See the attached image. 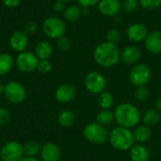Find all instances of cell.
<instances>
[{
	"label": "cell",
	"mask_w": 161,
	"mask_h": 161,
	"mask_svg": "<svg viewBox=\"0 0 161 161\" xmlns=\"http://www.w3.org/2000/svg\"><path fill=\"white\" fill-rule=\"evenodd\" d=\"M95 62L103 68H111L120 60V52L115 43L104 42L99 43L93 50Z\"/></svg>",
	"instance_id": "obj_1"
},
{
	"label": "cell",
	"mask_w": 161,
	"mask_h": 161,
	"mask_svg": "<svg viewBox=\"0 0 161 161\" xmlns=\"http://www.w3.org/2000/svg\"><path fill=\"white\" fill-rule=\"evenodd\" d=\"M114 117L119 126L129 129L137 126L142 119L140 110L130 103H123L117 106L114 110Z\"/></svg>",
	"instance_id": "obj_2"
},
{
	"label": "cell",
	"mask_w": 161,
	"mask_h": 161,
	"mask_svg": "<svg viewBox=\"0 0 161 161\" xmlns=\"http://www.w3.org/2000/svg\"><path fill=\"white\" fill-rule=\"evenodd\" d=\"M111 146L118 151H127L134 145L135 140L133 132L129 128L117 126L111 130L108 136Z\"/></svg>",
	"instance_id": "obj_3"
},
{
	"label": "cell",
	"mask_w": 161,
	"mask_h": 161,
	"mask_svg": "<svg viewBox=\"0 0 161 161\" xmlns=\"http://www.w3.org/2000/svg\"><path fill=\"white\" fill-rule=\"evenodd\" d=\"M83 136L92 144H103L108 141L109 133L105 126L98 123H90L83 129Z\"/></svg>",
	"instance_id": "obj_4"
},
{
	"label": "cell",
	"mask_w": 161,
	"mask_h": 161,
	"mask_svg": "<svg viewBox=\"0 0 161 161\" xmlns=\"http://www.w3.org/2000/svg\"><path fill=\"white\" fill-rule=\"evenodd\" d=\"M42 31L49 39L58 40L64 36L66 25L62 19L56 16H51L46 18L42 23Z\"/></svg>",
	"instance_id": "obj_5"
},
{
	"label": "cell",
	"mask_w": 161,
	"mask_h": 161,
	"mask_svg": "<svg viewBox=\"0 0 161 161\" xmlns=\"http://www.w3.org/2000/svg\"><path fill=\"white\" fill-rule=\"evenodd\" d=\"M39 58L37 56L29 51H23L19 53L15 58V66L22 73H31L37 70L39 63Z\"/></svg>",
	"instance_id": "obj_6"
},
{
	"label": "cell",
	"mask_w": 161,
	"mask_h": 161,
	"mask_svg": "<svg viewBox=\"0 0 161 161\" xmlns=\"http://www.w3.org/2000/svg\"><path fill=\"white\" fill-rule=\"evenodd\" d=\"M151 78V70L144 63L134 65L129 72V80L135 87L145 86Z\"/></svg>",
	"instance_id": "obj_7"
},
{
	"label": "cell",
	"mask_w": 161,
	"mask_h": 161,
	"mask_svg": "<svg viewBox=\"0 0 161 161\" xmlns=\"http://www.w3.org/2000/svg\"><path fill=\"white\" fill-rule=\"evenodd\" d=\"M85 88L92 94H100L105 92L107 87V80L105 76L95 71L90 72L86 75L84 79Z\"/></svg>",
	"instance_id": "obj_8"
},
{
	"label": "cell",
	"mask_w": 161,
	"mask_h": 161,
	"mask_svg": "<svg viewBox=\"0 0 161 161\" xmlns=\"http://www.w3.org/2000/svg\"><path fill=\"white\" fill-rule=\"evenodd\" d=\"M4 95L11 104H21L26 97V91L20 82L10 81L5 85Z\"/></svg>",
	"instance_id": "obj_9"
},
{
	"label": "cell",
	"mask_w": 161,
	"mask_h": 161,
	"mask_svg": "<svg viewBox=\"0 0 161 161\" xmlns=\"http://www.w3.org/2000/svg\"><path fill=\"white\" fill-rule=\"evenodd\" d=\"M24 155V145L15 141L8 142L0 150V158L2 161H18Z\"/></svg>",
	"instance_id": "obj_10"
},
{
	"label": "cell",
	"mask_w": 161,
	"mask_h": 161,
	"mask_svg": "<svg viewBox=\"0 0 161 161\" xmlns=\"http://www.w3.org/2000/svg\"><path fill=\"white\" fill-rule=\"evenodd\" d=\"M10 48L18 53H21L25 50L28 44V36L25 30H16L14 31L8 41Z\"/></svg>",
	"instance_id": "obj_11"
},
{
	"label": "cell",
	"mask_w": 161,
	"mask_h": 161,
	"mask_svg": "<svg viewBox=\"0 0 161 161\" xmlns=\"http://www.w3.org/2000/svg\"><path fill=\"white\" fill-rule=\"evenodd\" d=\"M97 6L100 13L107 17L117 15L122 8V5L119 0H100Z\"/></svg>",
	"instance_id": "obj_12"
},
{
	"label": "cell",
	"mask_w": 161,
	"mask_h": 161,
	"mask_svg": "<svg viewBox=\"0 0 161 161\" xmlns=\"http://www.w3.org/2000/svg\"><path fill=\"white\" fill-rule=\"evenodd\" d=\"M126 35L128 40H130L133 42H140L142 41H144L148 35V29L146 25L143 24L136 23L128 26Z\"/></svg>",
	"instance_id": "obj_13"
},
{
	"label": "cell",
	"mask_w": 161,
	"mask_h": 161,
	"mask_svg": "<svg viewBox=\"0 0 161 161\" xmlns=\"http://www.w3.org/2000/svg\"><path fill=\"white\" fill-rule=\"evenodd\" d=\"M145 48L148 52L154 55H158L161 53V32L155 30L148 33L146 39L144 40Z\"/></svg>",
	"instance_id": "obj_14"
},
{
	"label": "cell",
	"mask_w": 161,
	"mask_h": 161,
	"mask_svg": "<svg viewBox=\"0 0 161 161\" xmlns=\"http://www.w3.org/2000/svg\"><path fill=\"white\" fill-rule=\"evenodd\" d=\"M75 95V89L71 84H61L55 92V98L58 103H69Z\"/></svg>",
	"instance_id": "obj_15"
},
{
	"label": "cell",
	"mask_w": 161,
	"mask_h": 161,
	"mask_svg": "<svg viewBox=\"0 0 161 161\" xmlns=\"http://www.w3.org/2000/svg\"><path fill=\"white\" fill-rule=\"evenodd\" d=\"M41 158L42 161H58L60 158V149L53 142H46L42 145Z\"/></svg>",
	"instance_id": "obj_16"
},
{
	"label": "cell",
	"mask_w": 161,
	"mask_h": 161,
	"mask_svg": "<svg viewBox=\"0 0 161 161\" xmlns=\"http://www.w3.org/2000/svg\"><path fill=\"white\" fill-rule=\"evenodd\" d=\"M142 57L141 50L136 46H126L120 52V59L127 65L137 63Z\"/></svg>",
	"instance_id": "obj_17"
},
{
	"label": "cell",
	"mask_w": 161,
	"mask_h": 161,
	"mask_svg": "<svg viewBox=\"0 0 161 161\" xmlns=\"http://www.w3.org/2000/svg\"><path fill=\"white\" fill-rule=\"evenodd\" d=\"M129 156L132 161H149L150 152L142 144H135L130 148Z\"/></svg>",
	"instance_id": "obj_18"
},
{
	"label": "cell",
	"mask_w": 161,
	"mask_h": 161,
	"mask_svg": "<svg viewBox=\"0 0 161 161\" xmlns=\"http://www.w3.org/2000/svg\"><path fill=\"white\" fill-rule=\"evenodd\" d=\"M53 53V47L50 42L46 41H41L37 43L34 49V54L39 59H48Z\"/></svg>",
	"instance_id": "obj_19"
},
{
	"label": "cell",
	"mask_w": 161,
	"mask_h": 161,
	"mask_svg": "<svg viewBox=\"0 0 161 161\" xmlns=\"http://www.w3.org/2000/svg\"><path fill=\"white\" fill-rule=\"evenodd\" d=\"M133 136L135 142L139 143H143L149 141L152 137V130L151 127L145 125H138L135 130L133 131Z\"/></svg>",
	"instance_id": "obj_20"
},
{
	"label": "cell",
	"mask_w": 161,
	"mask_h": 161,
	"mask_svg": "<svg viewBox=\"0 0 161 161\" xmlns=\"http://www.w3.org/2000/svg\"><path fill=\"white\" fill-rule=\"evenodd\" d=\"M15 64V60L13 59L12 56L8 53H1L0 54V75H5L8 74L13 65Z\"/></svg>",
	"instance_id": "obj_21"
},
{
	"label": "cell",
	"mask_w": 161,
	"mask_h": 161,
	"mask_svg": "<svg viewBox=\"0 0 161 161\" xmlns=\"http://www.w3.org/2000/svg\"><path fill=\"white\" fill-rule=\"evenodd\" d=\"M82 9L80 7L76 5H72L66 7L65 10L63 11V18L68 23H75L81 16Z\"/></svg>",
	"instance_id": "obj_22"
},
{
	"label": "cell",
	"mask_w": 161,
	"mask_h": 161,
	"mask_svg": "<svg viewBox=\"0 0 161 161\" xmlns=\"http://www.w3.org/2000/svg\"><path fill=\"white\" fill-rule=\"evenodd\" d=\"M160 121V112L158 109H148L144 112L142 115V122L143 125L148 126H154L157 125Z\"/></svg>",
	"instance_id": "obj_23"
},
{
	"label": "cell",
	"mask_w": 161,
	"mask_h": 161,
	"mask_svg": "<svg viewBox=\"0 0 161 161\" xmlns=\"http://www.w3.org/2000/svg\"><path fill=\"white\" fill-rule=\"evenodd\" d=\"M75 122V115L70 109H64L58 115V123L63 127L72 126Z\"/></svg>",
	"instance_id": "obj_24"
},
{
	"label": "cell",
	"mask_w": 161,
	"mask_h": 161,
	"mask_svg": "<svg viewBox=\"0 0 161 161\" xmlns=\"http://www.w3.org/2000/svg\"><path fill=\"white\" fill-rule=\"evenodd\" d=\"M114 121H115L114 112H112L109 109H102L96 115V123H98L99 125L105 127L112 125Z\"/></svg>",
	"instance_id": "obj_25"
},
{
	"label": "cell",
	"mask_w": 161,
	"mask_h": 161,
	"mask_svg": "<svg viewBox=\"0 0 161 161\" xmlns=\"http://www.w3.org/2000/svg\"><path fill=\"white\" fill-rule=\"evenodd\" d=\"M98 105L102 109H109L114 105V97L109 92H103L99 94Z\"/></svg>",
	"instance_id": "obj_26"
},
{
	"label": "cell",
	"mask_w": 161,
	"mask_h": 161,
	"mask_svg": "<svg viewBox=\"0 0 161 161\" xmlns=\"http://www.w3.org/2000/svg\"><path fill=\"white\" fill-rule=\"evenodd\" d=\"M41 149L42 145L35 141L28 142L24 145V153L26 157H37L41 153Z\"/></svg>",
	"instance_id": "obj_27"
},
{
	"label": "cell",
	"mask_w": 161,
	"mask_h": 161,
	"mask_svg": "<svg viewBox=\"0 0 161 161\" xmlns=\"http://www.w3.org/2000/svg\"><path fill=\"white\" fill-rule=\"evenodd\" d=\"M150 96V92H149V90L145 87V86H142V87H138L136 92H135V98L137 101L139 102H145Z\"/></svg>",
	"instance_id": "obj_28"
},
{
	"label": "cell",
	"mask_w": 161,
	"mask_h": 161,
	"mask_svg": "<svg viewBox=\"0 0 161 161\" xmlns=\"http://www.w3.org/2000/svg\"><path fill=\"white\" fill-rule=\"evenodd\" d=\"M142 8L147 10H153L158 8L161 6V0H139Z\"/></svg>",
	"instance_id": "obj_29"
},
{
	"label": "cell",
	"mask_w": 161,
	"mask_h": 161,
	"mask_svg": "<svg viewBox=\"0 0 161 161\" xmlns=\"http://www.w3.org/2000/svg\"><path fill=\"white\" fill-rule=\"evenodd\" d=\"M57 46L58 48L62 52H67L72 47V42L69 38L62 36L59 39L57 40Z\"/></svg>",
	"instance_id": "obj_30"
},
{
	"label": "cell",
	"mask_w": 161,
	"mask_h": 161,
	"mask_svg": "<svg viewBox=\"0 0 161 161\" xmlns=\"http://www.w3.org/2000/svg\"><path fill=\"white\" fill-rule=\"evenodd\" d=\"M140 5V1L139 0H124L123 4H122V8L127 12H133L134 10H136L138 8Z\"/></svg>",
	"instance_id": "obj_31"
},
{
	"label": "cell",
	"mask_w": 161,
	"mask_h": 161,
	"mask_svg": "<svg viewBox=\"0 0 161 161\" xmlns=\"http://www.w3.org/2000/svg\"><path fill=\"white\" fill-rule=\"evenodd\" d=\"M52 69V64L48 59H40L38 66H37V70L41 73V74H48Z\"/></svg>",
	"instance_id": "obj_32"
},
{
	"label": "cell",
	"mask_w": 161,
	"mask_h": 161,
	"mask_svg": "<svg viewBox=\"0 0 161 161\" xmlns=\"http://www.w3.org/2000/svg\"><path fill=\"white\" fill-rule=\"evenodd\" d=\"M120 38H121V34H120L119 30L116 29V28L109 29L108 31L107 37H106L107 42H112V43H115V44H116L117 42H119Z\"/></svg>",
	"instance_id": "obj_33"
},
{
	"label": "cell",
	"mask_w": 161,
	"mask_h": 161,
	"mask_svg": "<svg viewBox=\"0 0 161 161\" xmlns=\"http://www.w3.org/2000/svg\"><path fill=\"white\" fill-rule=\"evenodd\" d=\"M10 121V113L5 108L0 107V126L7 125Z\"/></svg>",
	"instance_id": "obj_34"
},
{
	"label": "cell",
	"mask_w": 161,
	"mask_h": 161,
	"mask_svg": "<svg viewBox=\"0 0 161 161\" xmlns=\"http://www.w3.org/2000/svg\"><path fill=\"white\" fill-rule=\"evenodd\" d=\"M100 0H77L78 2V5L82 8H91V7H93L95 5H97L99 3Z\"/></svg>",
	"instance_id": "obj_35"
},
{
	"label": "cell",
	"mask_w": 161,
	"mask_h": 161,
	"mask_svg": "<svg viewBox=\"0 0 161 161\" xmlns=\"http://www.w3.org/2000/svg\"><path fill=\"white\" fill-rule=\"evenodd\" d=\"M38 28V25L34 22V21H29L25 24V31L28 34H32L34 33Z\"/></svg>",
	"instance_id": "obj_36"
},
{
	"label": "cell",
	"mask_w": 161,
	"mask_h": 161,
	"mask_svg": "<svg viewBox=\"0 0 161 161\" xmlns=\"http://www.w3.org/2000/svg\"><path fill=\"white\" fill-rule=\"evenodd\" d=\"M22 0H2V3L8 8H17Z\"/></svg>",
	"instance_id": "obj_37"
},
{
	"label": "cell",
	"mask_w": 161,
	"mask_h": 161,
	"mask_svg": "<svg viewBox=\"0 0 161 161\" xmlns=\"http://www.w3.org/2000/svg\"><path fill=\"white\" fill-rule=\"evenodd\" d=\"M53 8L56 12H63L66 8L65 7V2L61 1V0H58L54 3V6H53Z\"/></svg>",
	"instance_id": "obj_38"
},
{
	"label": "cell",
	"mask_w": 161,
	"mask_h": 161,
	"mask_svg": "<svg viewBox=\"0 0 161 161\" xmlns=\"http://www.w3.org/2000/svg\"><path fill=\"white\" fill-rule=\"evenodd\" d=\"M18 161H41L39 158H37L36 157H23L20 160Z\"/></svg>",
	"instance_id": "obj_39"
},
{
	"label": "cell",
	"mask_w": 161,
	"mask_h": 161,
	"mask_svg": "<svg viewBox=\"0 0 161 161\" xmlns=\"http://www.w3.org/2000/svg\"><path fill=\"white\" fill-rule=\"evenodd\" d=\"M156 108L159 112H161V96L158 97L156 101Z\"/></svg>",
	"instance_id": "obj_40"
},
{
	"label": "cell",
	"mask_w": 161,
	"mask_h": 161,
	"mask_svg": "<svg viewBox=\"0 0 161 161\" xmlns=\"http://www.w3.org/2000/svg\"><path fill=\"white\" fill-rule=\"evenodd\" d=\"M4 90H5V85H3V84L0 82V95L4 94Z\"/></svg>",
	"instance_id": "obj_41"
},
{
	"label": "cell",
	"mask_w": 161,
	"mask_h": 161,
	"mask_svg": "<svg viewBox=\"0 0 161 161\" xmlns=\"http://www.w3.org/2000/svg\"><path fill=\"white\" fill-rule=\"evenodd\" d=\"M61 1H63V2H65V3H67V2H71V1H73V0H61Z\"/></svg>",
	"instance_id": "obj_42"
}]
</instances>
